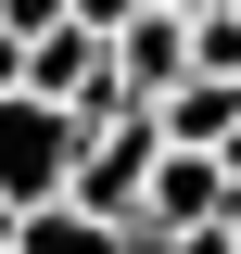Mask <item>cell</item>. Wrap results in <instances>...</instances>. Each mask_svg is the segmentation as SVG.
<instances>
[{
  "label": "cell",
  "mask_w": 241,
  "mask_h": 254,
  "mask_svg": "<svg viewBox=\"0 0 241 254\" xmlns=\"http://www.w3.org/2000/svg\"><path fill=\"white\" fill-rule=\"evenodd\" d=\"M152 153H165L152 102H115V115H89V127H76V165H63V203H89V216L140 229V178H152Z\"/></svg>",
  "instance_id": "1"
},
{
  "label": "cell",
  "mask_w": 241,
  "mask_h": 254,
  "mask_svg": "<svg viewBox=\"0 0 241 254\" xmlns=\"http://www.w3.org/2000/svg\"><path fill=\"white\" fill-rule=\"evenodd\" d=\"M76 127H89V115H63L51 89H0V216L63 190V165H76Z\"/></svg>",
  "instance_id": "2"
},
{
  "label": "cell",
  "mask_w": 241,
  "mask_h": 254,
  "mask_svg": "<svg viewBox=\"0 0 241 254\" xmlns=\"http://www.w3.org/2000/svg\"><path fill=\"white\" fill-rule=\"evenodd\" d=\"M26 89H51L63 115H115V102H140V89L115 76V38H102V26H76V13L26 38Z\"/></svg>",
  "instance_id": "3"
},
{
  "label": "cell",
  "mask_w": 241,
  "mask_h": 254,
  "mask_svg": "<svg viewBox=\"0 0 241 254\" xmlns=\"http://www.w3.org/2000/svg\"><path fill=\"white\" fill-rule=\"evenodd\" d=\"M102 38H115V76H127L140 102H152V89L190 64V13H178V0H140V13H115Z\"/></svg>",
  "instance_id": "4"
},
{
  "label": "cell",
  "mask_w": 241,
  "mask_h": 254,
  "mask_svg": "<svg viewBox=\"0 0 241 254\" xmlns=\"http://www.w3.org/2000/svg\"><path fill=\"white\" fill-rule=\"evenodd\" d=\"M0 242L13 254H140V229H115V216H89V203H13V216H0Z\"/></svg>",
  "instance_id": "5"
},
{
  "label": "cell",
  "mask_w": 241,
  "mask_h": 254,
  "mask_svg": "<svg viewBox=\"0 0 241 254\" xmlns=\"http://www.w3.org/2000/svg\"><path fill=\"white\" fill-rule=\"evenodd\" d=\"M178 13H190V64L241 76V13H229V0H178Z\"/></svg>",
  "instance_id": "6"
},
{
  "label": "cell",
  "mask_w": 241,
  "mask_h": 254,
  "mask_svg": "<svg viewBox=\"0 0 241 254\" xmlns=\"http://www.w3.org/2000/svg\"><path fill=\"white\" fill-rule=\"evenodd\" d=\"M63 13H76V26H115V13H140V0H63Z\"/></svg>",
  "instance_id": "7"
},
{
  "label": "cell",
  "mask_w": 241,
  "mask_h": 254,
  "mask_svg": "<svg viewBox=\"0 0 241 254\" xmlns=\"http://www.w3.org/2000/svg\"><path fill=\"white\" fill-rule=\"evenodd\" d=\"M0 89H26V38H13V26H0Z\"/></svg>",
  "instance_id": "8"
},
{
  "label": "cell",
  "mask_w": 241,
  "mask_h": 254,
  "mask_svg": "<svg viewBox=\"0 0 241 254\" xmlns=\"http://www.w3.org/2000/svg\"><path fill=\"white\" fill-rule=\"evenodd\" d=\"M229 242H241V203H229Z\"/></svg>",
  "instance_id": "9"
},
{
  "label": "cell",
  "mask_w": 241,
  "mask_h": 254,
  "mask_svg": "<svg viewBox=\"0 0 241 254\" xmlns=\"http://www.w3.org/2000/svg\"><path fill=\"white\" fill-rule=\"evenodd\" d=\"M0 254H13V242H0Z\"/></svg>",
  "instance_id": "10"
}]
</instances>
